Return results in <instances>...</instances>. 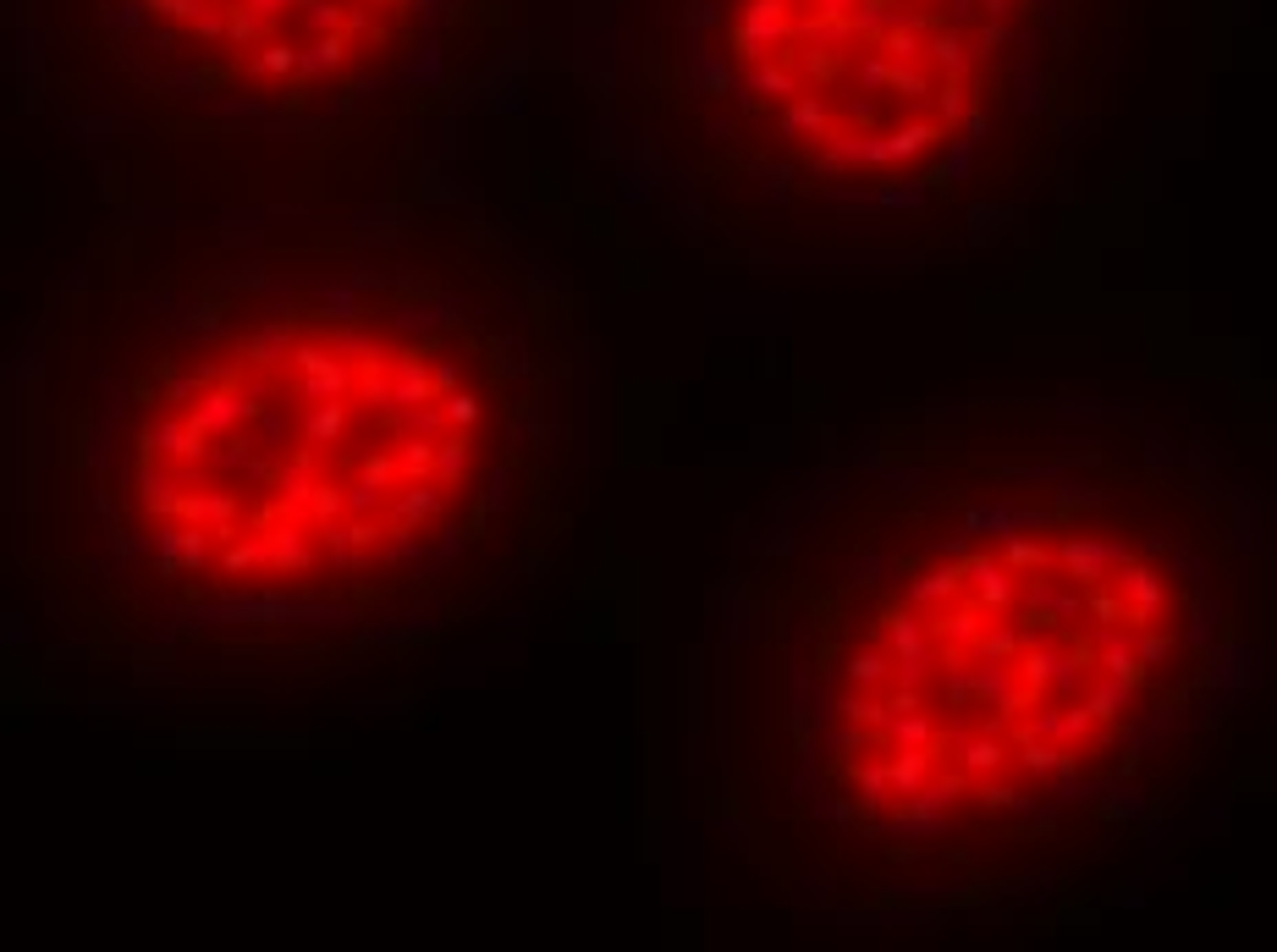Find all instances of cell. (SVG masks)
<instances>
[{"mask_svg":"<svg viewBox=\"0 0 1277 952\" xmlns=\"http://www.w3.org/2000/svg\"><path fill=\"white\" fill-rule=\"evenodd\" d=\"M1156 0H556L606 193L711 276H991L1079 210Z\"/></svg>","mask_w":1277,"mask_h":952,"instance_id":"obj_3","label":"cell"},{"mask_svg":"<svg viewBox=\"0 0 1277 952\" xmlns=\"http://www.w3.org/2000/svg\"><path fill=\"white\" fill-rule=\"evenodd\" d=\"M601 474V298L468 177L105 210L0 369V578L66 700L402 705L540 612Z\"/></svg>","mask_w":1277,"mask_h":952,"instance_id":"obj_2","label":"cell"},{"mask_svg":"<svg viewBox=\"0 0 1277 952\" xmlns=\"http://www.w3.org/2000/svg\"><path fill=\"white\" fill-rule=\"evenodd\" d=\"M1272 501L1162 397L826 418L727 535L684 782L727 870L860 936L1096 930L1250 788Z\"/></svg>","mask_w":1277,"mask_h":952,"instance_id":"obj_1","label":"cell"},{"mask_svg":"<svg viewBox=\"0 0 1277 952\" xmlns=\"http://www.w3.org/2000/svg\"><path fill=\"white\" fill-rule=\"evenodd\" d=\"M23 111L105 210H359L463 177L540 0H12Z\"/></svg>","mask_w":1277,"mask_h":952,"instance_id":"obj_4","label":"cell"}]
</instances>
